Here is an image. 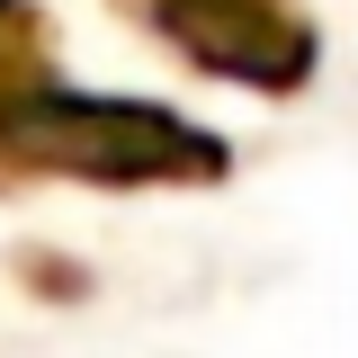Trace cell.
<instances>
[{
  "instance_id": "cell-1",
  "label": "cell",
  "mask_w": 358,
  "mask_h": 358,
  "mask_svg": "<svg viewBox=\"0 0 358 358\" xmlns=\"http://www.w3.org/2000/svg\"><path fill=\"white\" fill-rule=\"evenodd\" d=\"M0 143L27 162L99 179H179V171H224V152L197 126L126 99H72V90H0Z\"/></svg>"
},
{
  "instance_id": "cell-2",
  "label": "cell",
  "mask_w": 358,
  "mask_h": 358,
  "mask_svg": "<svg viewBox=\"0 0 358 358\" xmlns=\"http://www.w3.org/2000/svg\"><path fill=\"white\" fill-rule=\"evenodd\" d=\"M162 27L206 54V72H242V81H305V27L278 0H162Z\"/></svg>"
}]
</instances>
